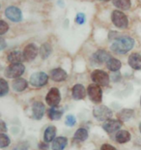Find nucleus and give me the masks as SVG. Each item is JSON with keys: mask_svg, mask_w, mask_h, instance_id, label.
I'll list each match as a JSON object with an SVG mask.
<instances>
[{"mask_svg": "<svg viewBox=\"0 0 141 150\" xmlns=\"http://www.w3.org/2000/svg\"><path fill=\"white\" fill-rule=\"evenodd\" d=\"M134 46V40L133 38L124 36L120 37L112 44L111 50L118 54H125L133 49Z\"/></svg>", "mask_w": 141, "mask_h": 150, "instance_id": "nucleus-1", "label": "nucleus"}, {"mask_svg": "<svg viewBox=\"0 0 141 150\" xmlns=\"http://www.w3.org/2000/svg\"><path fill=\"white\" fill-rule=\"evenodd\" d=\"M25 71V67L21 63H16V64H12L6 69L5 76L10 79H16L20 76Z\"/></svg>", "mask_w": 141, "mask_h": 150, "instance_id": "nucleus-2", "label": "nucleus"}, {"mask_svg": "<svg viewBox=\"0 0 141 150\" xmlns=\"http://www.w3.org/2000/svg\"><path fill=\"white\" fill-rule=\"evenodd\" d=\"M93 114L99 121H106L112 116V111L109 108L105 106H99L94 108Z\"/></svg>", "mask_w": 141, "mask_h": 150, "instance_id": "nucleus-3", "label": "nucleus"}, {"mask_svg": "<svg viewBox=\"0 0 141 150\" xmlns=\"http://www.w3.org/2000/svg\"><path fill=\"white\" fill-rule=\"evenodd\" d=\"M91 79L96 84L102 86H107L109 83V76L104 71H102V70H95L91 74Z\"/></svg>", "mask_w": 141, "mask_h": 150, "instance_id": "nucleus-4", "label": "nucleus"}, {"mask_svg": "<svg viewBox=\"0 0 141 150\" xmlns=\"http://www.w3.org/2000/svg\"><path fill=\"white\" fill-rule=\"evenodd\" d=\"M87 93L89 95V98L92 102L96 104H99L102 102V90L101 86L99 84H90L88 86Z\"/></svg>", "mask_w": 141, "mask_h": 150, "instance_id": "nucleus-5", "label": "nucleus"}, {"mask_svg": "<svg viewBox=\"0 0 141 150\" xmlns=\"http://www.w3.org/2000/svg\"><path fill=\"white\" fill-rule=\"evenodd\" d=\"M47 81H49V76L44 72L35 73L30 76V83L35 87H42V86L46 85L47 83Z\"/></svg>", "mask_w": 141, "mask_h": 150, "instance_id": "nucleus-6", "label": "nucleus"}, {"mask_svg": "<svg viewBox=\"0 0 141 150\" xmlns=\"http://www.w3.org/2000/svg\"><path fill=\"white\" fill-rule=\"evenodd\" d=\"M111 18H112V21H113L115 26H117L119 28H127L128 27L129 21H128L127 16L125 15L124 13H122L120 11H114L112 13Z\"/></svg>", "mask_w": 141, "mask_h": 150, "instance_id": "nucleus-7", "label": "nucleus"}, {"mask_svg": "<svg viewBox=\"0 0 141 150\" xmlns=\"http://www.w3.org/2000/svg\"><path fill=\"white\" fill-rule=\"evenodd\" d=\"M60 100H61L60 92L56 87L51 88L46 97L47 104L52 108H55L56 106H58L60 103Z\"/></svg>", "mask_w": 141, "mask_h": 150, "instance_id": "nucleus-8", "label": "nucleus"}, {"mask_svg": "<svg viewBox=\"0 0 141 150\" xmlns=\"http://www.w3.org/2000/svg\"><path fill=\"white\" fill-rule=\"evenodd\" d=\"M5 15L9 20L15 22H18L21 21L22 18V15H21V11L18 8L15 7V6H11V7H8L5 11Z\"/></svg>", "mask_w": 141, "mask_h": 150, "instance_id": "nucleus-9", "label": "nucleus"}, {"mask_svg": "<svg viewBox=\"0 0 141 150\" xmlns=\"http://www.w3.org/2000/svg\"><path fill=\"white\" fill-rule=\"evenodd\" d=\"M38 47L35 46L34 44H29L27 45L26 47H24V50H23V56H24V59L27 60V61H32L36 58V56L38 55Z\"/></svg>", "mask_w": 141, "mask_h": 150, "instance_id": "nucleus-10", "label": "nucleus"}, {"mask_svg": "<svg viewBox=\"0 0 141 150\" xmlns=\"http://www.w3.org/2000/svg\"><path fill=\"white\" fill-rule=\"evenodd\" d=\"M122 126V122L119 120H116V119H108L106 120L105 122L102 125V128L107 133H114L118 131Z\"/></svg>", "mask_w": 141, "mask_h": 150, "instance_id": "nucleus-11", "label": "nucleus"}, {"mask_svg": "<svg viewBox=\"0 0 141 150\" xmlns=\"http://www.w3.org/2000/svg\"><path fill=\"white\" fill-rule=\"evenodd\" d=\"M44 111H46V108L42 102H35L32 106V114H33V118H35L36 120L42 119V117L44 114Z\"/></svg>", "mask_w": 141, "mask_h": 150, "instance_id": "nucleus-12", "label": "nucleus"}, {"mask_svg": "<svg viewBox=\"0 0 141 150\" xmlns=\"http://www.w3.org/2000/svg\"><path fill=\"white\" fill-rule=\"evenodd\" d=\"M73 97L75 100H82L86 96L85 87L82 84H75L73 87Z\"/></svg>", "mask_w": 141, "mask_h": 150, "instance_id": "nucleus-13", "label": "nucleus"}, {"mask_svg": "<svg viewBox=\"0 0 141 150\" xmlns=\"http://www.w3.org/2000/svg\"><path fill=\"white\" fill-rule=\"evenodd\" d=\"M50 76L53 81L59 82V81H65V79H67V76H68V75H67V73L64 71L63 69L57 68V69L52 70V71L50 72Z\"/></svg>", "mask_w": 141, "mask_h": 150, "instance_id": "nucleus-14", "label": "nucleus"}, {"mask_svg": "<svg viewBox=\"0 0 141 150\" xmlns=\"http://www.w3.org/2000/svg\"><path fill=\"white\" fill-rule=\"evenodd\" d=\"M129 64L134 70H141V54L135 52L130 55Z\"/></svg>", "mask_w": 141, "mask_h": 150, "instance_id": "nucleus-15", "label": "nucleus"}, {"mask_svg": "<svg viewBox=\"0 0 141 150\" xmlns=\"http://www.w3.org/2000/svg\"><path fill=\"white\" fill-rule=\"evenodd\" d=\"M93 58H94L96 62L104 63V62H107L111 58V56L107 52H105L104 50H100L93 55Z\"/></svg>", "mask_w": 141, "mask_h": 150, "instance_id": "nucleus-16", "label": "nucleus"}, {"mask_svg": "<svg viewBox=\"0 0 141 150\" xmlns=\"http://www.w3.org/2000/svg\"><path fill=\"white\" fill-rule=\"evenodd\" d=\"M68 144V139L65 137H59L52 142V150H63Z\"/></svg>", "mask_w": 141, "mask_h": 150, "instance_id": "nucleus-17", "label": "nucleus"}, {"mask_svg": "<svg viewBox=\"0 0 141 150\" xmlns=\"http://www.w3.org/2000/svg\"><path fill=\"white\" fill-rule=\"evenodd\" d=\"M56 127L54 126H49L47 127L44 131V139L46 142H53V139H55V136H56Z\"/></svg>", "mask_w": 141, "mask_h": 150, "instance_id": "nucleus-18", "label": "nucleus"}, {"mask_svg": "<svg viewBox=\"0 0 141 150\" xmlns=\"http://www.w3.org/2000/svg\"><path fill=\"white\" fill-rule=\"evenodd\" d=\"M116 142H119V143H126L128 142L129 140L130 139V134L126 130H121V131H118L117 134H116Z\"/></svg>", "mask_w": 141, "mask_h": 150, "instance_id": "nucleus-19", "label": "nucleus"}, {"mask_svg": "<svg viewBox=\"0 0 141 150\" xmlns=\"http://www.w3.org/2000/svg\"><path fill=\"white\" fill-rule=\"evenodd\" d=\"M8 61L12 63V64H16V63H20L23 60L24 56L23 53H21L20 52H12L11 53H9L8 55Z\"/></svg>", "mask_w": 141, "mask_h": 150, "instance_id": "nucleus-20", "label": "nucleus"}, {"mask_svg": "<svg viewBox=\"0 0 141 150\" xmlns=\"http://www.w3.org/2000/svg\"><path fill=\"white\" fill-rule=\"evenodd\" d=\"M27 87V81L24 79H17L13 81V88L15 91L21 92Z\"/></svg>", "mask_w": 141, "mask_h": 150, "instance_id": "nucleus-21", "label": "nucleus"}, {"mask_svg": "<svg viewBox=\"0 0 141 150\" xmlns=\"http://www.w3.org/2000/svg\"><path fill=\"white\" fill-rule=\"evenodd\" d=\"M121 62L116 58H110L108 61L106 62V67L108 70H110L112 72H117L119 71L121 68Z\"/></svg>", "mask_w": 141, "mask_h": 150, "instance_id": "nucleus-22", "label": "nucleus"}, {"mask_svg": "<svg viewBox=\"0 0 141 150\" xmlns=\"http://www.w3.org/2000/svg\"><path fill=\"white\" fill-rule=\"evenodd\" d=\"M51 50H52V47H51V46H50L49 44L46 43V44H44V45H42V46H41L39 53H40V55H41L42 58H43V59H47V57L50 55Z\"/></svg>", "mask_w": 141, "mask_h": 150, "instance_id": "nucleus-23", "label": "nucleus"}, {"mask_svg": "<svg viewBox=\"0 0 141 150\" xmlns=\"http://www.w3.org/2000/svg\"><path fill=\"white\" fill-rule=\"evenodd\" d=\"M88 138V131L84 128L78 129L75 133V139L78 140V142H84Z\"/></svg>", "mask_w": 141, "mask_h": 150, "instance_id": "nucleus-24", "label": "nucleus"}, {"mask_svg": "<svg viewBox=\"0 0 141 150\" xmlns=\"http://www.w3.org/2000/svg\"><path fill=\"white\" fill-rule=\"evenodd\" d=\"M113 4L115 7L122 9V10H128L130 7V0H113Z\"/></svg>", "mask_w": 141, "mask_h": 150, "instance_id": "nucleus-25", "label": "nucleus"}, {"mask_svg": "<svg viewBox=\"0 0 141 150\" xmlns=\"http://www.w3.org/2000/svg\"><path fill=\"white\" fill-rule=\"evenodd\" d=\"M133 115V110L130 108H125L119 113V118L121 121H128L130 120Z\"/></svg>", "mask_w": 141, "mask_h": 150, "instance_id": "nucleus-26", "label": "nucleus"}, {"mask_svg": "<svg viewBox=\"0 0 141 150\" xmlns=\"http://www.w3.org/2000/svg\"><path fill=\"white\" fill-rule=\"evenodd\" d=\"M47 113H49V116L51 120H59L61 118V116H62L63 111L57 110V108H52L49 110V112Z\"/></svg>", "mask_w": 141, "mask_h": 150, "instance_id": "nucleus-27", "label": "nucleus"}, {"mask_svg": "<svg viewBox=\"0 0 141 150\" xmlns=\"http://www.w3.org/2000/svg\"><path fill=\"white\" fill-rule=\"evenodd\" d=\"M11 143V139L8 136H6L4 133H2L0 135V145H1V148H5L6 146L10 145Z\"/></svg>", "mask_w": 141, "mask_h": 150, "instance_id": "nucleus-28", "label": "nucleus"}, {"mask_svg": "<svg viewBox=\"0 0 141 150\" xmlns=\"http://www.w3.org/2000/svg\"><path fill=\"white\" fill-rule=\"evenodd\" d=\"M0 82H1V93H0V96L3 97L9 92V86H8L7 81H6L4 79H0Z\"/></svg>", "mask_w": 141, "mask_h": 150, "instance_id": "nucleus-29", "label": "nucleus"}, {"mask_svg": "<svg viewBox=\"0 0 141 150\" xmlns=\"http://www.w3.org/2000/svg\"><path fill=\"white\" fill-rule=\"evenodd\" d=\"M75 122H76V119H75V117L73 116V115H68L66 117V119H65V124L67 126H69V127H73V126H75Z\"/></svg>", "mask_w": 141, "mask_h": 150, "instance_id": "nucleus-30", "label": "nucleus"}, {"mask_svg": "<svg viewBox=\"0 0 141 150\" xmlns=\"http://www.w3.org/2000/svg\"><path fill=\"white\" fill-rule=\"evenodd\" d=\"M9 29V25L6 23L4 21H0V34L3 35L5 34V32Z\"/></svg>", "mask_w": 141, "mask_h": 150, "instance_id": "nucleus-31", "label": "nucleus"}, {"mask_svg": "<svg viewBox=\"0 0 141 150\" xmlns=\"http://www.w3.org/2000/svg\"><path fill=\"white\" fill-rule=\"evenodd\" d=\"M75 21L78 22V24H83L85 22V16L83 15L82 13H79V14L76 15Z\"/></svg>", "mask_w": 141, "mask_h": 150, "instance_id": "nucleus-32", "label": "nucleus"}, {"mask_svg": "<svg viewBox=\"0 0 141 150\" xmlns=\"http://www.w3.org/2000/svg\"><path fill=\"white\" fill-rule=\"evenodd\" d=\"M14 150H28V144L25 142H20L16 146Z\"/></svg>", "mask_w": 141, "mask_h": 150, "instance_id": "nucleus-33", "label": "nucleus"}, {"mask_svg": "<svg viewBox=\"0 0 141 150\" xmlns=\"http://www.w3.org/2000/svg\"><path fill=\"white\" fill-rule=\"evenodd\" d=\"M101 150H117V149L115 148L113 145L107 144V143H105V144H102Z\"/></svg>", "mask_w": 141, "mask_h": 150, "instance_id": "nucleus-34", "label": "nucleus"}, {"mask_svg": "<svg viewBox=\"0 0 141 150\" xmlns=\"http://www.w3.org/2000/svg\"><path fill=\"white\" fill-rule=\"evenodd\" d=\"M0 126H1V132L2 133H5L6 130H7V128H6V124L3 120L0 121Z\"/></svg>", "mask_w": 141, "mask_h": 150, "instance_id": "nucleus-35", "label": "nucleus"}, {"mask_svg": "<svg viewBox=\"0 0 141 150\" xmlns=\"http://www.w3.org/2000/svg\"><path fill=\"white\" fill-rule=\"evenodd\" d=\"M40 146H42V149H44V150H46L49 148V146H47V144H44V143H40Z\"/></svg>", "mask_w": 141, "mask_h": 150, "instance_id": "nucleus-36", "label": "nucleus"}, {"mask_svg": "<svg viewBox=\"0 0 141 150\" xmlns=\"http://www.w3.org/2000/svg\"><path fill=\"white\" fill-rule=\"evenodd\" d=\"M5 47V42L4 40H1V50H3Z\"/></svg>", "mask_w": 141, "mask_h": 150, "instance_id": "nucleus-37", "label": "nucleus"}, {"mask_svg": "<svg viewBox=\"0 0 141 150\" xmlns=\"http://www.w3.org/2000/svg\"><path fill=\"white\" fill-rule=\"evenodd\" d=\"M139 131H140V133H141V123H140V125H139Z\"/></svg>", "mask_w": 141, "mask_h": 150, "instance_id": "nucleus-38", "label": "nucleus"}, {"mask_svg": "<svg viewBox=\"0 0 141 150\" xmlns=\"http://www.w3.org/2000/svg\"><path fill=\"white\" fill-rule=\"evenodd\" d=\"M102 1H108V0H102Z\"/></svg>", "mask_w": 141, "mask_h": 150, "instance_id": "nucleus-39", "label": "nucleus"}, {"mask_svg": "<svg viewBox=\"0 0 141 150\" xmlns=\"http://www.w3.org/2000/svg\"><path fill=\"white\" fill-rule=\"evenodd\" d=\"M140 106H141V100H140Z\"/></svg>", "mask_w": 141, "mask_h": 150, "instance_id": "nucleus-40", "label": "nucleus"}]
</instances>
